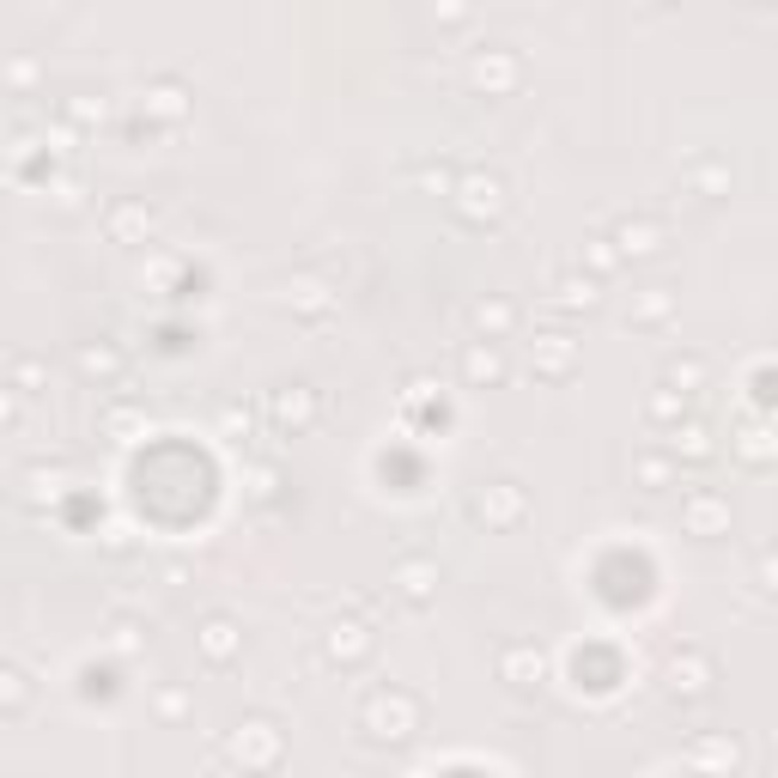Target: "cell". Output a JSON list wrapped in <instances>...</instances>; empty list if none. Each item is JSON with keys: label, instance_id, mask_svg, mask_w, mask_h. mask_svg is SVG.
Instances as JSON below:
<instances>
[{"label": "cell", "instance_id": "cell-1", "mask_svg": "<svg viewBox=\"0 0 778 778\" xmlns=\"http://www.w3.org/2000/svg\"><path fill=\"white\" fill-rule=\"evenodd\" d=\"M365 730H371L377 742H408V736L420 730V699L402 693V687L371 693V699H365Z\"/></svg>", "mask_w": 778, "mask_h": 778}, {"label": "cell", "instance_id": "cell-2", "mask_svg": "<svg viewBox=\"0 0 778 778\" xmlns=\"http://www.w3.org/2000/svg\"><path fill=\"white\" fill-rule=\"evenodd\" d=\"M450 201H456V213L469 219V225H487V219L505 213V183H499L493 171H469V177H456Z\"/></svg>", "mask_w": 778, "mask_h": 778}, {"label": "cell", "instance_id": "cell-3", "mask_svg": "<svg viewBox=\"0 0 778 778\" xmlns=\"http://www.w3.org/2000/svg\"><path fill=\"white\" fill-rule=\"evenodd\" d=\"M608 244H614V256H657L663 250V225L657 219H627Z\"/></svg>", "mask_w": 778, "mask_h": 778}, {"label": "cell", "instance_id": "cell-4", "mask_svg": "<svg viewBox=\"0 0 778 778\" xmlns=\"http://www.w3.org/2000/svg\"><path fill=\"white\" fill-rule=\"evenodd\" d=\"M499 675H505L511 687H535L541 675H548V657H541L535 645H505V657H499Z\"/></svg>", "mask_w": 778, "mask_h": 778}, {"label": "cell", "instance_id": "cell-5", "mask_svg": "<svg viewBox=\"0 0 778 778\" xmlns=\"http://www.w3.org/2000/svg\"><path fill=\"white\" fill-rule=\"evenodd\" d=\"M231 754H238V760H250V766H268V760L280 754V736H274V724H244V736L231 742Z\"/></svg>", "mask_w": 778, "mask_h": 778}, {"label": "cell", "instance_id": "cell-6", "mask_svg": "<svg viewBox=\"0 0 778 778\" xmlns=\"http://www.w3.org/2000/svg\"><path fill=\"white\" fill-rule=\"evenodd\" d=\"M475 86H481V92H505V86H517V61H511L505 49L475 55Z\"/></svg>", "mask_w": 778, "mask_h": 778}, {"label": "cell", "instance_id": "cell-7", "mask_svg": "<svg viewBox=\"0 0 778 778\" xmlns=\"http://www.w3.org/2000/svg\"><path fill=\"white\" fill-rule=\"evenodd\" d=\"M146 110L159 116V122H183V116H189V92H183L177 80H152V86H146Z\"/></svg>", "mask_w": 778, "mask_h": 778}, {"label": "cell", "instance_id": "cell-8", "mask_svg": "<svg viewBox=\"0 0 778 778\" xmlns=\"http://www.w3.org/2000/svg\"><path fill=\"white\" fill-rule=\"evenodd\" d=\"M481 523H511V517H523V493L511 487V481H499V487H487L481 493Z\"/></svg>", "mask_w": 778, "mask_h": 778}, {"label": "cell", "instance_id": "cell-9", "mask_svg": "<svg viewBox=\"0 0 778 778\" xmlns=\"http://www.w3.org/2000/svg\"><path fill=\"white\" fill-rule=\"evenodd\" d=\"M274 420H280V426H310V420H317V396H310L304 383H298V389H280V396H274Z\"/></svg>", "mask_w": 778, "mask_h": 778}, {"label": "cell", "instance_id": "cell-10", "mask_svg": "<svg viewBox=\"0 0 778 778\" xmlns=\"http://www.w3.org/2000/svg\"><path fill=\"white\" fill-rule=\"evenodd\" d=\"M146 231H152V207L122 201V207L110 213V238H116V244H134V238H146Z\"/></svg>", "mask_w": 778, "mask_h": 778}, {"label": "cell", "instance_id": "cell-11", "mask_svg": "<svg viewBox=\"0 0 778 778\" xmlns=\"http://www.w3.org/2000/svg\"><path fill=\"white\" fill-rule=\"evenodd\" d=\"M238 645H244V639H238V627H231V620H225V614H213V620H207V627H201V651H207L213 663H225V657H238Z\"/></svg>", "mask_w": 778, "mask_h": 778}, {"label": "cell", "instance_id": "cell-12", "mask_svg": "<svg viewBox=\"0 0 778 778\" xmlns=\"http://www.w3.org/2000/svg\"><path fill=\"white\" fill-rule=\"evenodd\" d=\"M706 675H712V663L699 657V651H687V657L669 663V687L675 693H706Z\"/></svg>", "mask_w": 778, "mask_h": 778}, {"label": "cell", "instance_id": "cell-13", "mask_svg": "<svg viewBox=\"0 0 778 778\" xmlns=\"http://www.w3.org/2000/svg\"><path fill=\"white\" fill-rule=\"evenodd\" d=\"M511 323H517V310H511L505 298H487V304H475V329H481L487 341H493V335H505Z\"/></svg>", "mask_w": 778, "mask_h": 778}, {"label": "cell", "instance_id": "cell-14", "mask_svg": "<svg viewBox=\"0 0 778 778\" xmlns=\"http://www.w3.org/2000/svg\"><path fill=\"white\" fill-rule=\"evenodd\" d=\"M462 371H469V383H499V371H505V365H499V353H493L487 341H475V347H469V359H462Z\"/></svg>", "mask_w": 778, "mask_h": 778}, {"label": "cell", "instance_id": "cell-15", "mask_svg": "<svg viewBox=\"0 0 778 778\" xmlns=\"http://www.w3.org/2000/svg\"><path fill=\"white\" fill-rule=\"evenodd\" d=\"M535 353H541V371H554V377L572 365V341H566V335H541V341H535Z\"/></svg>", "mask_w": 778, "mask_h": 778}, {"label": "cell", "instance_id": "cell-16", "mask_svg": "<svg viewBox=\"0 0 778 778\" xmlns=\"http://www.w3.org/2000/svg\"><path fill=\"white\" fill-rule=\"evenodd\" d=\"M365 645H371V639H365V627H359V620H341V627L329 633V651H335V657H359Z\"/></svg>", "mask_w": 778, "mask_h": 778}, {"label": "cell", "instance_id": "cell-17", "mask_svg": "<svg viewBox=\"0 0 778 778\" xmlns=\"http://www.w3.org/2000/svg\"><path fill=\"white\" fill-rule=\"evenodd\" d=\"M560 304L590 310V304H596V280H590V274H566V280H560Z\"/></svg>", "mask_w": 778, "mask_h": 778}, {"label": "cell", "instance_id": "cell-18", "mask_svg": "<svg viewBox=\"0 0 778 778\" xmlns=\"http://www.w3.org/2000/svg\"><path fill=\"white\" fill-rule=\"evenodd\" d=\"M80 371H86V377H116V371H122V353H110V347H86V353H80Z\"/></svg>", "mask_w": 778, "mask_h": 778}, {"label": "cell", "instance_id": "cell-19", "mask_svg": "<svg viewBox=\"0 0 778 778\" xmlns=\"http://www.w3.org/2000/svg\"><path fill=\"white\" fill-rule=\"evenodd\" d=\"M687 517H693V529H699V535H712V529H718V517H724V499H712V493H706V499H693V511H687Z\"/></svg>", "mask_w": 778, "mask_h": 778}, {"label": "cell", "instance_id": "cell-20", "mask_svg": "<svg viewBox=\"0 0 778 778\" xmlns=\"http://www.w3.org/2000/svg\"><path fill=\"white\" fill-rule=\"evenodd\" d=\"M402 590H408L414 602H426V596H432V566H426V560H414V566H402Z\"/></svg>", "mask_w": 778, "mask_h": 778}, {"label": "cell", "instance_id": "cell-21", "mask_svg": "<svg viewBox=\"0 0 778 778\" xmlns=\"http://www.w3.org/2000/svg\"><path fill=\"white\" fill-rule=\"evenodd\" d=\"M286 304H298V310H323L329 298H323V286H310V280H298V286H286Z\"/></svg>", "mask_w": 778, "mask_h": 778}, {"label": "cell", "instance_id": "cell-22", "mask_svg": "<svg viewBox=\"0 0 778 778\" xmlns=\"http://www.w3.org/2000/svg\"><path fill=\"white\" fill-rule=\"evenodd\" d=\"M19 699H25V675L0 663V706H19Z\"/></svg>", "mask_w": 778, "mask_h": 778}, {"label": "cell", "instance_id": "cell-23", "mask_svg": "<svg viewBox=\"0 0 778 778\" xmlns=\"http://www.w3.org/2000/svg\"><path fill=\"white\" fill-rule=\"evenodd\" d=\"M681 450H687V456H706L712 444H706V432H699V426H687V432H675V456H681Z\"/></svg>", "mask_w": 778, "mask_h": 778}, {"label": "cell", "instance_id": "cell-24", "mask_svg": "<svg viewBox=\"0 0 778 778\" xmlns=\"http://www.w3.org/2000/svg\"><path fill=\"white\" fill-rule=\"evenodd\" d=\"M699 377H706V365H699V359H687V365H675V371H669V389H681V383H699ZM681 396H687V389H681Z\"/></svg>", "mask_w": 778, "mask_h": 778}, {"label": "cell", "instance_id": "cell-25", "mask_svg": "<svg viewBox=\"0 0 778 778\" xmlns=\"http://www.w3.org/2000/svg\"><path fill=\"white\" fill-rule=\"evenodd\" d=\"M13 377H19V389L31 396V389L43 383V365H37V359H19V365H13Z\"/></svg>", "mask_w": 778, "mask_h": 778}, {"label": "cell", "instance_id": "cell-26", "mask_svg": "<svg viewBox=\"0 0 778 778\" xmlns=\"http://www.w3.org/2000/svg\"><path fill=\"white\" fill-rule=\"evenodd\" d=\"M651 414H657V420L681 414V389H663V396H651Z\"/></svg>", "mask_w": 778, "mask_h": 778}, {"label": "cell", "instance_id": "cell-27", "mask_svg": "<svg viewBox=\"0 0 778 778\" xmlns=\"http://www.w3.org/2000/svg\"><path fill=\"white\" fill-rule=\"evenodd\" d=\"M693 754H699V760H736V742H699Z\"/></svg>", "mask_w": 778, "mask_h": 778}, {"label": "cell", "instance_id": "cell-28", "mask_svg": "<svg viewBox=\"0 0 778 778\" xmlns=\"http://www.w3.org/2000/svg\"><path fill=\"white\" fill-rule=\"evenodd\" d=\"M639 475H645L651 487H663V475H669V462H663V456H645V462H639Z\"/></svg>", "mask_w": 778, "mask_h": 778}, {"label": "cell", "instance_id": "cell-29", "mask_svg": "<svg viewBox=\"0 0 778 778\" xmlns=\"http://www.w3.org/2000/svg\"><path fill=\"white\" fill-rule=\"evenodd\" d=\"M116 651L134 657V651H140V627H128V620H122V627H116Z\"/></svg>", "mask_w": 778, "mask_h": 778}, {"label": "cell", "instance_id": "cell-30", "mask_svg": "<svg viewBox=\"0 0 778 778\" xmlns=\"http://www.w3.org/2000/svg\"><path fill=\"white\" fill-rule=\"evenodd\" d=\"M590 262H596V268H614V250H608V238H596V244H590Z\"/></svg>", "mask_w": 778, "mask_h": 778}, {"label": "cell", "instance_id": "cell-31", "mask_svg": "<svg viewBox=\"0 0 778 778\" xmlns=\"http://www.w3.org/2000/svg\"><path fill=\"white\" fill-rule=\"evenodd\" d=\"M13 420V396H7V389H0V426H7Z\"/></svg>", "mask_w": 778, "mask_h": 778}]
</instances>
